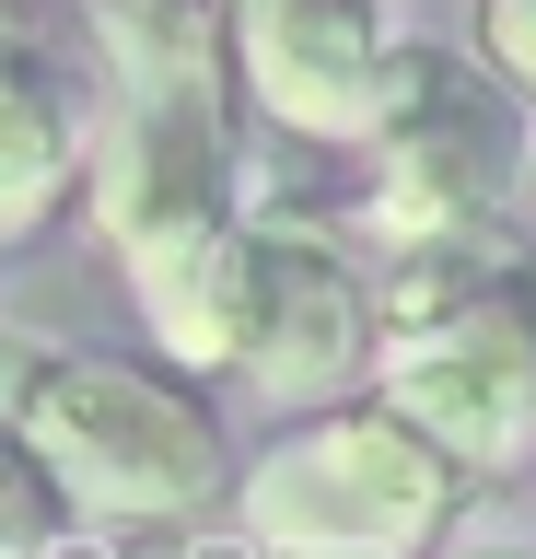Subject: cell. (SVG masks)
<instances>
[{
  "label": "cell",
  "mask_w": 536,
  "mask_h": 559,
  "mask_svg": "<svg viewBox=\"0 0 536 559\" xmlns=\"http://www.w3.org/2000/svg\"><path fill=\"white\" fill-rule=\"evenodd\" d=\"M94 234L117 245L129 292L176 280L187 257H211L222 234H246L234 210V129H222V94L187 82V94H129L94 140Z\"/></svg>",
  "instance_id": "cell-4"
},
{
  "label": "cell",
  "mask_w": 536,
  "mask_h": 559,
  "mask_svg": "<svg viewBox=\"0 0 536 559\" xmlns=\"http://www.w3.org/2000/svg\"><path fill=\"white\" fill-rule=\"evenodd\" d=\"M94 12H117V0H94Z\"/></svg>",
  "instance_id": "cell-13"
},
{
  "label": "cell",
  "mask_w": 536,
  "mask_h": 559,
  "mask_svg": "<svg viewBox=\"0 0 536 559\" xmlns=\"http://www.w3.org/2000/svg\"><path fill=\"white\" fill-rule=\"evenodd\" d=\"M455 454H431L408 419L373 408H315L246 466L234 513L269 559H420L455 513Z\"/></svg>",
  "instance_id": "cell-2"
},
{
  "label": "cell",
  "mask_w": 536,
  "mask_h": 559,
  "mask_svg": "<svg viewBox=\"0 0 536 559\" xmlns=\"http://www.w3.org/2000/svg\"><path fill=\"white\" fill-rule=\"evenodd\" d=\"M0 559H71V501L24 443H0Z\"/></svg>",
  "instance_id": "cell-10"
},
{
  "label": "cell",
  "mask_w": 536,
  "mask_h": 559,
  "mask_svg": "<svg viewBox=\"0 0 536 559\" xmlns=\"http://www.w3.org/2000/svg\"><path fill=\"white\" fill-rule=\"evenodd\" d=\"M385 408L431 454H455V478H501L536 454V280L478 292V304L396 326L385 338Z\"/></svg>",
  "instance_id": "cell-5"
},
{
  "label": "cell",
  "mask_w": 536,
  "mask_h": 559,
  "mask_svg": "<svg viewBox=\"0 0 536 559\" xmlns=\"http://www.w3.org/2000/svg\"><path fill=\"white\" fill-rule=\"evenodd\" d=\"M513 187V94L455 47H396L385 140H373V234L385 257L478 234Z\"/></svg>",
  "instance_id": "cell-3"
},
{
  "label": "cell",
  "mask_w": 536,
  "mask_h": 559,
  "mask_svg": "<svg viewBox=\"0 0 536 559\" xmlns=\"http://www.w3.org/2000/svg\"><path fill=\"white\" fill-rule=\"evenodd\" d=\"M478 47L513 94H536V0H478Z\"/></svg>",
  "instance_id": "cell-11"
},
{
  "label": "cell",
  "mask_w": 536,
  "mask_h": 559,
  "mask_svg": "<svg viewBox=\"0 0 536 559\" xmlns=\"http://www.w3.org/2000/svg\"><path fill=\"white\" fill-rule=\"evenodd\" d=\"M455 559H536V548H455Z\"/></svg>",
  "instance_id": "cell-12"
},
{
  "label": "cell",
  "mask_w": 536,
  "mask_h": 559,
  "mask_svg": "<svg viewBox=\"0 0 536 559\" xmlns=\"http://www.w3.org/2000/svg\"><path fill=\"white\" fill-rule=\"evenodd\" d=\"M234 70L257 117H281L291 140H385V0H234Z\"/></svg>",
  "instance_id": "cell-7"
},
{
  "label": "cell",
  "mask_w": 536,
  "mask_h": 559,
  "mask_svg": "<svg viewBox=\"0 0 536 559\" xmlns=\"http://www.w3.org/2000/svg\"><path fill=\"white\" fill-rule=\"evenodd\" d=\"M94 24H106V70L129 94H187V82H211L222 35H234V0H117Z\"/></svg>",
  "instance_id": "cell-9"
},
{
  "label": "cell",
  "mask_w": 536,
  "mask_h": 559,
  "mask_svg": "<svg viewBox=\"0 0 536 559\" xmlns=\"http://www.w3.org/2000/svg\"><path fill=\"white\" fill-rule=\"evenodd\" d=\"M94 187V152H82V105L59 82L47 47L0 24V245H24L59 222V199Z\"/></svg>",
  "instance_id": "cell-8"
},
{
  "label": "cell",
  "mask_w": 536,
  "mask_h": 559,
  "mask_svg": "<svg viewBox=\"0 0 536 559\" xmlns=\"http://www.w3.org/2000/svg\"><path fill=\"white\" fill-rule=\"evenodd\" d=\"M361 373H385V304L373 280L303 222H246V304H234V384L281 408H338Z\"/></svg>",
  "instance_id": "cell-6"
},
{
  "label": "cell",
  "mask_w": 536,
  "mask_h": 559,
  "mask_svg": "<svg viewBox=\"0 0 536 559\" xmlns=\"http://www.w3.org/2000/svg\"><path fill=\"white\" fill-rule=\"evenodd\" d=\"M0 443H24L47 489L94 524H187L222 489H246L222 408L199 384L117 361V349L24 338V326H0Z\"/></svg>",
  "instance_id": "cell-1"
}]
</instances>
